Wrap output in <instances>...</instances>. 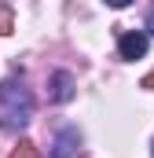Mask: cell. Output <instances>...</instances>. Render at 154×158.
I'll list each match as a JSON object with an SVG mask.
<instances>
[{
  "label": "cell",
  "instance_id": "1",
  "mask_svg": "<svg viewBox=\"0 0 154 158\" xmlns=\"http://www.w3.org/2000/svg\"><path fill=\"white\" fill-rule=\"evenodd\" d=\"M0 103H4V114H7L11 129L30 125V118H33V96H30V88H22L18 81H4L0 85Z\"/></svg>",
  "mask_w": 154,
  "mask_h": 158
},
{
  "label": "cell",
  "instance_id": "2",
  "mask_svg": "<svg viewBox=\"0 0 154 158\" xmlns=\"http://www.w3.org/2000/svg\"><path fill=\"white\" fill-rule=\"evenodd\" d=\"M147 44H151V40H147V33H140V30L121 33V40H117V55L128 59V63H132V59H143V55H147Z\"/></svg>",
  "mask_w": 154,
  "mask_h": 158
},
{
  "label": "cell",
  "instance_id": "3",
  "mask_svg": "<svg viewBox=\"0 0 154 158\" xmlns=\"http://www.w3.org/2000/svg\"><path fill=\"white\" fill-rule=\"evenodd\" d=\"M74 96H77L74 74H70V70H55V74H51V99H55V103H70Z\"/></svg>",
  "mask_w": 154,
  "mask_h": 158
},
{
  "label": "cell",
  "instance_id": "4",
  "mask_svg": "<svg viewBox=\"0 0 154 158\" xmlns=\"http://www.w3.org/2000/svg\"><path fill=\"white\" fill-rule=\"evenodd\" d=\"M77 147H81V132L74 125H66V129H59V136L51 143V158H74Z\"/></svg>",
  "mask_w": 154,
  "mask_h": 158
},
{
  "label": "cell",
  "instance_id": "5",
  "mask_svg": "<svg viewBox=\"0 0 154 158\" xmlns=\"http://www.w3.org/2000/svg\"><path fill=\"white\" fill-rule=\"evenodd\" d=\"M11 158H40L37 143H30V140H18V147L11 151Z\"/></svg>",
  "mask_w": 154,
  "mask_h": 158
},
{
  "label": "cell",
  "instance_id": "6",
  "mask_svg": "<svg viewBox=\"0 0 154 158\" xmlns=\"http://www.w3.org/2000/svg\"><path fill=\"white\" fill-rule=\"evenodd\" d=\"M7 33H11V11L0 7V37H7Z\"/></svg>",
  "mask_w": 154,
  "mask_h": 158
},
{
  "label": "cell",
  "instance_id": "7",
  "mask_svg": "<svg viewBox=\"0 0 154 158\" xmlns=\"http://www.w3.org/2000/svg\"><path fill=\"white\" fill-rule=\"evenodd\" d=\"M140 88H154V70H151V74H147L143 81H140Z\"/></svg>",
  "mask_w": 154,
  "mask_h": 158
},
{
  "label": "cell",
  "instance_id": "8",
  "mask_svg": "<svg viewBox=\"0 0 154 158\" xmlns=\"http://www.w3.org/2000/svg\"><path fill=\"white\" fill-rule=\"evenodd\" d=\"M107 4H110V7H128L132 0H107Z\"/></svg>",
  "mask_w": 154,
  "mask_h": 158
},
{
  "label": "cell",
  "instance_id": "9",
  "mask_svg": "<svg viewBox=\"0 0 154 158\" xmlns=\"http://www.w3.org/2000/svg\"><path fill=\"white\" fill-rule=\"evenodd\" d=\"M147 26H151V33H154V15H151V22H147Z\"/></svg>",
  "mask_w": 154,
  "mask_h": 158
},
{
  "label": "cell",
  "instance_id": "10",
  "mask_svg": "<svg viewBox=\"0 0 154 158\" xmlns=\"http://www.w3.org/2000/svg\"><path fill=\"white\" fill-rule=\"evenodd\" d=\"M151 147H154V143H151Z\"/></svg>",
  "mask_w": 154,
  "mask_h": 158
}]
</instances>
